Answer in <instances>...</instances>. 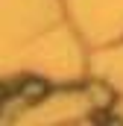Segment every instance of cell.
<instances>
[{"label": "cell", "instance_id": "2", "mask_svg": "<svg viewBox=\"0 0 123 126\" xmlns=\"http://www.w3.org/2000/svg\"><path fill=\"white\" fill-rule=\"evenodd\" d=\"M91 97H94V103H97V106H108V103L114 100V94H111V91H108L106 85H94Z\"/></svg>", "mask_w": 123, "mask_h": 126}, {"label": "cell", "instance_id": "1", "mask_svg": "<svg viewBox=\"0 0 123 126\" xmlns=\"http://www.w3.org/2000/svg\"><path fill=\"white\" fill-rule=\"evenodd\" d=\"M44 94H47V85L38 82V79H32V82L24 85V97H27V103H35V100H41Z\"/></svg>", "mask_w": 123, "mask_h": 126}]
</instances>
